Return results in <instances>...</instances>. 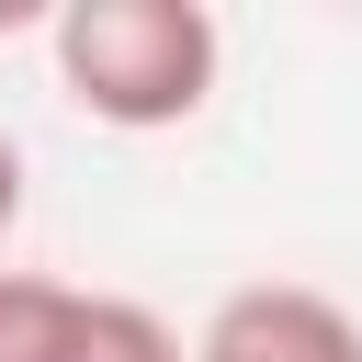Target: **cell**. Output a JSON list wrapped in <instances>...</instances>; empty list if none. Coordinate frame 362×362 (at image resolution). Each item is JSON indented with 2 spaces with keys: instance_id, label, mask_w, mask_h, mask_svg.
<instances>
[{
  "instance_id": "cell-1",
  "label": "cell",
  "mask_w": 362,
  "mask_h": 362,
  "mask_svg": "<svg viewBox=\"0 0 362 362\" xmlns=\"http://www.w3.org/2000/svg\"><path fill=\"white\" fill-rule=\"evenodd\" d=\"M45 45H57V90L113 136L192 124L226 68V34L204 0H68Z\"/></svg>"
},
{
  "instance_id": "cell-2",
  "label": "cell",
  "mask_w": 362,
  "mask_h": 362,
  "mask_svg": "<svg viewBox=\"0 0 362 362\" xmlns=\"http://www.w3.org/2000/svg\"><path fill=\"white\" fill-rule=\"evenodd\" d=\"M192 362H362V317L317 283H238L204 317Z\"/></svg>"
},
{
  "instance_id": "cell-3",
  "label": "cell",
  "mask_w": 362,
  "mask_h": 362,
  "mask_svg": "<svg viewBox=\"0 0 362 362\" xmlns=\"http://www.w3.org/2000/svg\"><path fill=\"white\" fill-rule=\"evenodd\" d=\"M90 294L57 272H0V362H79Z\"/></svg>"
},
{
  "instance_id": "cell-4",
  "label": "cell",
  "mask_w": 362,
  "mask_h": 362,
  "mask_svg": "<svg viewBox=\"0 0 362 362\" xmlns=\"http://www.w3.org/2000/svg\"><path fill=\"white\" fill-rule=\"evenodd\" d=\"M79 362H192V351L170 339V317H158V305H136V294H90Z\"/></svg>"
},
{
  "instance_id": "cell-5",
  "label": "cell",
  "mask_w": 362,
  "mask_h": 362,
  "mask_svg": "<svg viewBox=\"0 0 362 362\" xmlns=\"http://www.w3.org/2000/svg\"><path fill=\"white\" fill-rule=\"evenodd\" d=\"M11 215H23V147L0 136V238H11Z\"/></svg>"
}]
</instances>
